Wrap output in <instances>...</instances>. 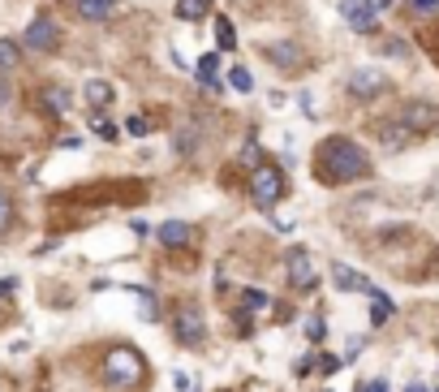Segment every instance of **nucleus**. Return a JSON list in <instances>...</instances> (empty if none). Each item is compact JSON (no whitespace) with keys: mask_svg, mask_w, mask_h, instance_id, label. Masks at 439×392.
Listing matches in <instances>:
<instances>
[{"mask_svg":"<svg viewBox=\"0 0 439 392\" xmlns=\"http://www.w3.org/2000/svg\"><path fill=\"white\" fill-rule=\"evenodd\" d=\"M250 194H254V203L263 211H271V203H280V194H284V173L280 168H254Z\"/></svg>","mask_w":439,"mask_h":392,"instance_id":"nucleus-4","label":"nucleus"},{"mask_svg":"<svg viewBox=\"0 0 439 392\" xmlns=\"http://www.w3.org/2000/svg\"><path fill=\"white\" fill-rule=\"evenodd\" d=\"M103 379L112 388H138L142 384V358L125 345L108 349V358H103Z\"/></svg>","mask_w":439,"mask_h":392,"instance_id":"nucleus-2","label":"nucleus"},{"mask_svg":"<svg viewBox=\"0 0 439 392\" xmlns=\"http://www.w3.org/2000/svg\"><path fill=\"white\" fill-rule=\"evenodd\" d=\"M315 177L323 186H353V181H366L371 177V160L366 151L345 138V134H332L319 142V151H315Z\"/></svg>","mask_w":439,"mask_h":392,"instance_id":"nucleus-1","label":"nucleus"},{"mask_svg":"<svg viewBox=\"0 0 439 392\" xmlns=\"http://www.w3.org/2000/svg\"><path fill=\"white\" fill-rule=\"evenodd\" d=\"M69 5H73V13L82 22H108L121 0H69Z\"/></svg>","mask_w":439,"mask_h":392,"instance_id":"nucleus-12","label":"nucleus"},{"mask_svg":"<svg viewBox=\"0 0 439 392\" xmlns=\"http://www.w3.org/2000/svg\"><path fill=\"white\" fill-rule=\"evenodd\" d=\"M228 86L237 91V95H250V91H254V78H250V69H246V65H232V69H228Z\"/></svg>","mask_w":439,"mask_h":392,"instance_id":"nucleus-21","label":"nucleus"},{"mask_svg":"<svg viewBox=\"0 0 439 392\" xmlns=\"http://www.w3.org/2000/svg\"><path fill=\"white\" fill-rule=\"evenodd\" d=\"M409 5H413V9H422V13H435V9H439V0H409Z\"/></svg>","mask_w":439,"mask_h":392,"instance_id":"nucleus-29","label":"nucleus"},{"mask_svg":"<svg viewBox=\"0 0 439 392\" xmlns=\"http://www.w3.org/2000/svg\"><path fill=\"white\" fill-rule=\"evenodd\" d=\"M341 17L349 22L353 31H362V35H371L379 27V9L366 5V0H341Z\"/></svg>","mask_w":439,"mask_h":392,"instance_id":"nucleus-7","label":"nucleus"},{"mask_svg":"<svg viewBox=\"0 0 439 392\" xmlns=\"http://www.w3.org/2000/svg\"><path fill=\"white\" fill-rule=\"evenodd\" d=\"M211 13V0H177V17L181 22H198Z\"/></svg>","mask_w":439,"mask_h":392,"instance_id":"nucleus-19","label":"nucleus"},{"mask_svg":"<svg viewBox=\"0 0 439 392\" xmlns=\"http://www.w3.org/2000/svg\"><path fill=\"white\" fill-rule=\"evenodd\" d=\"M387 91V78L379 69H357L349 73V95H357V100H375V95Z\"/></svg>","mask_w":439,"mask_h":392,"instance_id":"nucleus-8","label":"nucleus"},{"mask_svg":"<svg viewBox=\"0 0 439 392\" xmlns=\"http://www.w3.org/2000/svg\"><path fill=\"white\" fill-rule=\"evenodd\" d=\"M9 220H13V207H9V199H5V190H0V233L9 229Z\"/></svg>","mask_w":439,"mask_h":392,"instance_id":"nucleus-26","label":"nucleus"},{"mask_svg":"<svg viewBox=\"0 0 439 392\" xmlns=\"http://www.w3.org/2000/svg\"><path fill=\"white\" fill-rule=\"evenodd\" d=\"M57 43H61L57 17H52V13H35L31 27H26V47H31V52H57Z\"/></svg>","mask_w":439,"mask_h":392,"instance_id":"nucleus-5","label":"nucleus"},{"mask_svg":"<svg viewBox=\"0 0 439 392\" xmlns=\"http://www.w3.org/2000/svg\"><path fill=\"white\" fill-rule=\"evenodd\" d=\"M396 121H405V126H409L413 134H426V130L435 126V121H439V108H435V104H422V100H418V104H405Z\"/></svg>","mask_w":439,"mask_h":392,"instance_id":"nucleus-10","label":"nucleus"},{"mask_svg":"<svg viewBox=\"0 0 439 392\" xmlns=\"http://www.w3.org/2000/svg\"><path fill=\"white\" fill-rule=\"evenodd\" d=\"M405 392H426V388H422V384H413V388H405Z\"/></svg>","mask_w":439,"mask_h":392,"instance_id":"nucleus-32","label":"nucleus"},{"mask_svg":"<svg viewBox=\"0 0 439 392\" xmlns=\"http://www.w3.org/2000/svg\"><path fill=\"white\" fill-rule=\"evenodd\" d=\"M216 69H220V56H216V52H207V56L194 65V78H198L207 91H220V78H216Z\"/></svg>","mask_w":439,"mask_h":392,"instance_id":"nucleus-16","label":"nucleus"},{"mask_svg":"<svg viewBox=\"0 0 439 392\" xmlns=\"http://www.w3.org/2000/svg\"><path fill=\"white\" fill-rule=\"evenodd\" d=\"M172 336H177L186 349H202L207 324H202V310H198L194 302H181V306H177V315H172Z\"/></svg>","mask_w":439,"mask_h":392,"instance_id":"nucleus-3","label":"nucleus"},{"mask_svg":"<svg viewBox=\"0 0 439 392\" xmlns=\"http://www.w3.org/2000/svg\"><path fill=\"white\" fill-rule=\"evenodd\" d=\"M125 130L134 134V138H147V134H151V121H147V116H129V121H125Z\"/></svg>","mask_w":439,"mask_h":392,"instance_id":"nucleus-25","label":"nucleus"},{"mask_svg":"<svg viewBox=\"0 0 439 392\" xmlns=\"http://www.w3.org/2000/svg\"><path fill=\"white\" fill-rule=\"evenodd\" d=\"M375 138L387 146V151H401V146H409L418 134H413L405 121H375Z\"/></svg>","mask_w":439,"mask_h":392,"instance_id":"nucleus-9","label":"nucleus"},{"mask_svg":"<svg viewBox=\"0 0 439 392\" xmlns=\"http://www.w3.org/2000/svg\"><path fill=\"white\" fill-rule=\"evenodd\" d=\"M22 65V47L13 39H0V73H13Z\"/></svg>","mask_w":439,"mask_h":392,"instance_id":"nucleus-20","label":"nucleus"},{"mask_svg":"<svg viewBox=\"0 0 439 392\" xmlns=\"http://www.w3.org/2000/svg\"><path fill=\"white\" fill-rule=\"evenodd\" d=\"M39 104H43V112H52V116H65V112H69V91H65V86H43Z\"/></svg>","mask_w":439,"mask_h":392,"instance_id":"nucleus-15","label":"nucleus"},{"mask_svg":"<svg viewBox=\"0 0 439 392\" xmlns=\"http://www.w3.org/2000/svg\"><path fill=\"white\" fill-rule=\"evenodd\" d=\"M263 56L271 61V65H280V69H302L306 65V52L297 47V39H267L263 43Z\"/></svg>","mask_w":439,"mask_h":392,"instance_id":"nucleus-6","label":"nucleus"},{"mask_svg":"<svg viewBox=\"0 0 439 392\" xmlns=\"http://www.w3.org/2000/svg\"><path fill=\"white\" fill-rule=\"evenodd\" d=\"M284 263H289V280H293L297 289H310V285H315V267H310V259H306L302 246H293Z\"/></svg>","mask_w":439,"mask_h":392,"instance_id":"nucleus-13","label":"nucleus"},{"mask_svg":"<svg viewBox=\"0 0 439 392\" xmlns=\"http://www.w3.org/2000/svg\"><path fill=\"white\" fill-rule=\"evenodd\" d=\"M371 319H375V328L392 319V298H387L383 289H371Z\"/></svg>","mask_w":439,"mask_h":392,"instance_id":"nucleus-17","label":"nucleus"},{"mask_svg":"<svg viewBox=\"0 0 439 392\" xmlns=\"http://www.w3.org/2000/svg\"><path fill=\"white\" fill-rule=\"evenodd\" d=\"M332 280H336V289H345V293H371L375 289L366 276L353 272V267H345V263H332Z\"/></svg>","mask_w":439,"mask_h":392,"instance_id":"nucleus-14","label":"nucleus"},{"mask_svg":"<svg viewBox=\"0 0 439 392\" xmlns=\"http://www.w3.org/2000/svg\"><path fill=\"white\" fill-rule=\"evenodd\" d=\"M82 95H87V104H91V108H103V104L112 100V82H103V78H91Z\"/></svg>","mask_w":439,"mask_h":392,"instance_id":"nucleus-18","label":"nucleus"},{"mask_svg":"<svg viewBox=\"0 0 439 392\" xmlns=\"http://www.w3.org/2000/svg\"><path fill=\"white\" fill-rule=\"evenodd\" d=\"M263 306H271L267 293H258V289H241V310H263Z\"/></svg>","mask_w":439,"mask_h":392,"instance_id":"nucleus-23","label":"nucleus"},{"mask_svg":"<svg viewBox=\"0 0 439 392\" xmlns=\"http://www.w3.org/2000/svg\"><path fill=\"white\" fill-rule=\"evenodd\" d=\"M306 336L310 340H323V319H306Z\"/></svg>","mask_w":439,"mask_h":392,"instance_id":"nucleus-28","label":"nucleus"},{"mask_svg":"<svg viewBox=\"0 0 439 392\" xmlns=\"http://www.w3.org/2000/svg\"><path fill=\"white\" fill-rule=\"evenodd\" d=\"M9 100H13V91H9V82L0 78V108H9Z\"/></svg>","mask_w":439,"mask_h":392,"instance_id":"nucleus-30","label":"nucleus"},{"mask_svg":"<svg viewBox=\"0 0 439 392\" xmlns=\"http://www.w3.org/2000/svg\"><path fill=\"white\" fill-rule=\"evenodd\" d=\"M263 160V146L258 142H246V151H241V164H258Z\"/></svg>","mask_w":439,"mask_h":392,"instance_id":"nucleus-27","label":"nucleus"},{"mask_svg":"<svg viewBox=\"0 0 439 392\" xmlns=\"http://www.w3.org/2000/svg\"><path fill=\"white\" fill-rule=\"evenodd\" d=\"M216 43L224 47V52H228V47H237V31H232V22L224 13H216Z\"/></svg>","mask_w":439,"mask_h":392,"instance_id":"nucleus-22","label":"nucleus"},{"mask_svg":"<svg viewBox=\"0 0 439 392\" xmlns=\"http://www.w3.org/2000/svg\"><path fill=\"white\" fill-rule=\"evenodd\" d=\"M155 237H160L164 246L181 250V246H190V241L198 237V229H194V225H186V220H164V225L155 229Z\"/></svg>","mask_w":439,"mask_h":392,"instance_id":"nucleus-11","label":"nucleus"},{"mask_svg":"<svg viewBox=\"0 0 439 392\" xmlns=\"http://www.w3.org/2000/svg\"><path fill=\"white\" fill-rule=\"evenodd\" d=\"M362 392H387V384H383V379H371V384L362 388Z\"/></svg>","mask_w":439,"mask_h":392,"instance_id":"nucleus-31","label":"nucleus"},{"mask_svg":"<svg viewBox=\"0 0 439 392\" xmlns=\"http://www.w3.org/2000/svg\"><path fill=\"white\" fill-rule=\"evenodd\" d=\"M91 126H95V134H99L103 142H117V126H112V121H103V116L95 112V116H91Z\"/></svg>","mask_w":439,"mask_h":392,"instance_id":"nucleus-24","label":"nucleus"}]
</instances>
